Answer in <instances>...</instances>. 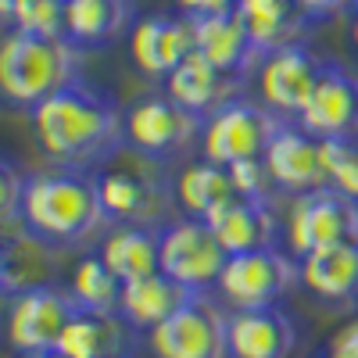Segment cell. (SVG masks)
<instances>
[{"label":"cell","mask_w":358,"mask_h":358,"mask_svg":"<svg viewBox=\"0 0 358 358\" xmlns=\"http://www.w3.org/2000/svg\"><path fill=\"white\" fill-rule=\"evenodd\" d=\"M79 312L69 287H36L8 297V344L11 351H47L57 348L65 326Z\"/></svg>","instance_id":"obj_11"},{"label":"cell","mask_w":358,"mask_h":358,"mask_svg":"<svg viewBox=\"0 0 358 358\" xmlns=\"http://www.w3.org/2000/svg\"><path fill=\"white\" fill-rule=\"evenodd\" d=\"M129 0H65V36L76 47H101L129 29Z\"/></svg>","instance_id":"obj_27"},{"label":"cell","mask_w":358,"mask_h":358,"mask_svg":"<svg viewBox=\"0 0 358 358\" xmlns=\"http://www.w3.org/2000/svg\"><path fill=\"white\" fill-rule=\"evenodd\" d=\"M297 283H301L297 258L287 248H262V251L229 255L215 283V294L226 305V312L268 308V305H280Z\"/></svg>","instance_id":"obj_4"},{"label":"cell","mask_w":358,"mask_h":358,"mask_svg":"<svg viewBox=\"0 0 358 358\" xmlns=\"http://www.w3.org/2000/svg\"><path fill=\"white\" fill-rule=\"evenodd\" d=\"M229 358H290L297 348V322L287 308H241L229 312Z\"/></svg>","instance_id":"obj_16"},{"label":"cell","mask_w":358,"mask_h":358,"mask_svg":"<svg viewBox=\"0 0 358 358\" xmlns=\"http://www.w3.org/2000/svg\"><path fill=\"white\" fill-rule=\"evenodd\" d=\"M204 118L165 97H143L126 111V147L147 155V158H169L183 147L201 140Z\"/></svg>","instance_id":"obj_12"},{"label":"cell","mask_w":358,"mask_h":358,"mask_svg":"<svg viewBox=\"0 0 358 358\" xmlns=\"http://www.w3.org/2000/svg\"><path fill=\"white\" fill-rule=\"evenodd\" d=\"M344 241H358V201L334 187L290 197L283 219V244L294 258H305L319 248Z\"/></svg>","instance_id":"obj_9"},{"label":"cell","mask_w":358,"mask_h":358,"mask_svg":"<svg viewBox=\"0 0 358 358\" xmlns=\"http://www.w3.org/2000/svg\"><path fill=\"white\" fill-rule=\"evenodd\" d=\"M236 15L248 25V33L258 47V54L280 50L297 43L308 15L297 0H236Z\"/></svg>","instance_id":"obj_24"},{"label":"cell","mask_w":358,"mask_h":358,"mask_svg":"<svg viewBox=\"0 0 358 358\" xmlns=\"http://www.w3.org/2000/svg\"><path fill=\"white\" fill-rule=\"evenodd\" d=\"M62 273V248L43 241V236L15 229L4 233V248H0V287L4 294H22L36 287H54Z\"/></svg>","instance_id":"obj_17"},{"label":"cell","mask_w":358,"mask_h":358,"mask_svg":"<svg viewBox=\"0 0 358 358\" xmlns=\"http://www.w3.org/2000/svg\"><path fill=\"white\" fill-rule=\"evenodd\" d=\"M25 4V0H0V15H4V22H11V15Z\"/></svg>","instance_id":"obj_37"},{"label":"cell","mask_w":358,"mask_h":358,"mask_svg":"<svg viewBox=\"0 0 358 358\" xmlns=\"http://www.w3.org/2000/svg\"><path fill=\"white\" fill-rule=\"evenodd\" d=\"M208 226L215 229V236H219V244L226 248V255L280 248V241H283V226L273 215L268 201L233 197L229 204L219 208V212L208 215Z\"/></svg>","instance_id":"obj_18"},{"label":"cell","mask_w":358,"mask_h":358,"mask_svg":"<svg viewBox=\"0 0 358 358\" xmlns=\"http://www.w3.org/2000/svg\"><path fill=\"white\" fill-rule=\"evenodd\" d=\"M172 194H176V204H179L183 215L208 219L212 212H219L222 204H229L236 197V187H233V176H229L226 165H215V162L201 158V162L187 165L176 176Z\"/></svg>","instance_id":"obj_26"},{"label":"cell","mask_w":358,"mask_h":358,"mask_svg":"<svg viewBox=\"0 0 358 358\" xmlns=\"http://www.w3.org/2000/svg\"><path fill=\"white\" fill-rule=\"evenodd\" d=\"M330 187L358 201V140H326Z\"/></svg>","instance_id":"obj_30"},{"label":"cell","mask_w":358,"mask_h":358,"mask_svg":"<svg viewBox=\"0 0 358 358\" xmlns=\"http://www.w3.org/2000/svg\"><path fill=\"white\" fill-rule=\"evenodd\" d=\"M297 126L319 140H358V76L326 65Z\"/></svg>","instance_id":"obj_15"},{"label":"cell","mask_w":358,"mask_h":358,"mask_svg":"<svg viewBox=\"0 0 358 358\" xmlns=\"http://www.w3.org/2000/svg\"><path fill=\"white\" fill-rule=\"evenodd\" d=\"M25 183H29V176H22V172H18L11 162L0 165V215H4V233L22 229Z\"/></svg>","instance_id":"obj_31"},{"label":"cell","mask_w":358,"mask_h":358,"mask_svg":"<svg viewBox=\"0 0 358 358\" xmlns=\"http://www.w3.org/2000/svg\"><path fill=\"white\" fill-rule=\"evenodd\" d=\"M79 62L83 47H76L69 36H33L8 29L0 43V94L11 108L33 111L79 79Z\"/></svg>","instance_id":"obj_3"},{"label":"cell","mask_w":358,"mask_h":358,"mask_svg":"<svg viewBox=\"0 0 358 358\" xmlns=\"http://www.w3.org/2000/svg\"><path fill=\"white\" fill-rule=\"evenodd\" d=\"M190 297V290H183L176 280H169L165 273H151L143 280H133L122 287V301H118V312L122 319L133 326V330H155L158 322H165L179 305Z\"/></svg>","instance_id":"obj_25"},{"label":"cell","mask_w":358,"mask_h":358,"mask_svg":"<svg viewBox=\"0 0 358 358\" xmlns=\"http://www.w3.org/2000/svg\"><path fill=\"white\" fill-rule=\"evenodd\" d=\"M8 29H22L33 36H65V0H25L11 15Z\"/></svg>","instance_id":"obj_29"},{"label":"cell","mask_w":358,"mask_h":358,"mask_svg":"<svg viewBox=\"0 0 358 358\" xmlns=\"http://www.w3.org/2000/svg\"><path fill=\"white\" fill-rule=\"evenodd\" d=\"M158 248H162V226H115L101 241L97 255L122 283H133L151 273H162Z\"/></svg>","instance_id":"obj_22"},{"label":"cell","mask_w":358,"mask_h":358,"mask_svg":"<svg viewBox=\"0 0 358 358\" xmlns=\"http://www.w3.org/2000/svg\"><path fill=\"white\" fill-rule=\"evenodd\" d=\"M158 158L140 155V165H111L97 176V194L104 215L115 226H165L169 204L176 201L172 187L155 172Z\"/></svg>","instance_id":"obj_5"},{"label":"cell","mask_w":358,"mask_h":358,"mask_svg":"<svg viewBox=\"0 0 358 358\" xmlns=\"http://www.w3.org/2000/svg\"><path fill=\"white\" fill-rule=\"evenodd\" d=\"M65 287L76 297L79 308H90V312H118V301H122V287L126 283L104 265L101 255H83L72 265Z\"/></svg>","instance_id":"obj_28"},{"label":"cell","mask_w":358,"mask_h":358,"mask_svg":"<svg viewBox=\"0 0 358 358\" xmlns=\"http://www.w3.org/2000/svg\"><path fill=\"white\" fill-rule=\"evenodd\" d=\"M133 326L122 319V312L79 308L57 341V351L65 358H122L133 351Z\"/></svg>","instance_id":"obj_20"},{"label":"cell","mask_w":358,"mask_h":358,"mask_svg":"<svg viewBox=\"0 0 358 358\" xmlns=\"http://www.w3.org/2000/svg\"><path fill=\"white\" fill-rule=\"evenodd\" d=\"M229 176H233L236 197H248V201H273L276 183H273V176H268V169H265L262 158L229 165Z\"/></svg>","instance_id":"obj_32"},{"label":"cell","mask_w":358,"mask_h":358,"mask_svg":"<svg viewBox=\"0 0 358 358\" xmlns=\"http://www.w3.org/2000/svg\"><path fill=\"white\" fill-rule=\"evenodd\" d=\"M351 301H355V305H358V290H355V297H351Z\"/></svg>","instance_id":"obj_39"},{"label":"cell","mask_w":358,"mask_h":358,"mask_svg":"<svg viewBox=\"0 0 358 358\" xmlns=\"http://www.w3.org/2000/svg\"><path fill=\"white\" fill-rule=\"evenodd\" d=\"M15 358H65L57 348H47V351H15Z\"/></svg>","instance_id":"obj_36"},{"label":"cell","mask_w":358,"mask_h":358,"mask_svg":"<svg viewBox=\"0 0 358 358\" xmlns=\"http://www.w3.org/2000/svg\"><path fill=\"white\" fill-rule=\"evenodd\" d=\"M176 8L187 18H212V15L236 11V0H176Z\"/></svg>","instance_id":"obj_33"},{"label":"cell","mask_w":358,"mask_h":358,"mask_svg":"<svg viewBox=\"0 0 358 358\" xmlns=\"http://www.w3.org/2000/svg\"><path fill=\"white\" fill-rule=\"evenodd\" d=\"M322 72H326V62H319V57L301 43L262 54V62H258L262 104L268 111H276L280 118H287V122H297L301 111L308 108Z\"/></svg>","instance_id":"obj_10"},{"label":"cell","mask_w":358,"mask_h":358,"mask_svg":"<svg viewBox=\"0 0 358 358\" xmlns=\"http://www.w3.org/2000/svg\"><path fill=\"white\" fill-rule=\"evenodd\" d=\"M122 358H133V355H122Z\"/></svg>","instance_id":"obj_40"},{"label":"cell","mask_w":358,"mask_h":358,"mask_svg":"<svg viewBox=\"0 0 358 358\" xmlns=\"http://www.w3.org/2000/svg\"><path fill=\"white\" fill-rule=\"evenodd\" d=\"M29 118L40 151L65 169H90L126 147V115H118L115 101L83 79L36 104Z\"/></svg>","instance_id":"obj_1"},{"label":"cell","mask_w":358,"mask_h":358,"mask_svg":"<svg viewBox=\"0 0 358 358\" xmlns=\"http://www.w3.org/2000/svg\"><path fill=\"white\" fill-rule=\"evenodd\" d=\"M236 90H241V76H229V72L215 69L212 62H204L201 54H190L187 62L165 79V94L201 118H208L222 104H229L236 97Z\"/></svg>","instance_id":"obj_21"},{"label":"cell","mask_w":358,"mask_h":358,"mask_svg":"<svg viewBox=\"0 0 358 358\" xmlns=\"http://www.w3.org/2000/svg\"><path fill=\"white\" fill-rule=\"evenodd\" d=\"M108 222L104 204L97 194V176L90 169H65L36 172L25 183L22 204V229L43 236L57 248H72L90 241Z\"/></svg>","instance_id":"obj_2"},{"label":"cell","mask_w":358,"mask_h":358,"mask_svg":"<svg viewBox=\"0 0 358 358\" xmlns=\"http://www.w3.org/2000/svg\"><path fill=\"white\" fill-rule=\"evenodd\" d=\"M162 273L190 294H212L229 262L208 219L179 215L162 226Z\"/></svg>","instance_id":"obj_8"},{"label":"cell","mask_w":358,"mask_h":358,"mask_svg":"<svg viewBox=\"0 0 358 358\" xmlns=\"http://www.w3.org/2000/svg\"><path fill=\"white\" fill-rule=\"evenodd\" d=\"M301 287H308L322 301H348L358 290V241L319 248L305 258H297Z\"/></svg>","instance_id":"obj_23"},{"label":"cell","mask_w":358,"mask_h":358,"mask_svg":"<svg viewBox=\"0 0 358 358\" xmlns=\"http://www.w3.org/2000/svg\"><path fill=\"white\" fill-rule=\"evenodd\" d=\"M229 312L212 294H190L165 322L147 330L155 358H229Z\"/></svg>","instance_id":"obj_7"},{"label":"cell","mask_w":358,"mask_h":358,"mask_svg":"<svg viewBox=\"0 0 358 358\" xmlns=\"http://www.w3.org/2000/svg\"><path fill=\"white\" fill-rule=\"evenodd\" d=\"M194 54V22L187 15H147L129 29V57L143 76L169 79Z\"/></svg>","instance_id":"obj_14"},{"label":"cell","mask_w":358,"mask_h":358,"mask_svg":"<svg viewBox=\"0 0 358 358\" xmlns=\"http://www.w3.org/2000/svg\"><path fill=\"white\" fill-rule=\"evenodd\" d=\"M330 348H337V351H348L351 358H358V319L344 326V330L334 337V344H330Z\"/></svg>","instance_id":"obj_34"},{"label":"cell","mask_w":358,"mask_h":358,"mask_svg":"<svg viewBox=\"0 0 358 358\" xmlns=\"http://www.w3.org/2000/svg\"><path fill=\"white\" fill-rule=\"evenodd\" d=\"M287 118L276 111H268L265 104L233 97L219 111H212L201 126V158L215 162V165H236V162H251L262 158L265 147L273 143L280 126Z\"/></svg>","instance_id":"obj_6"},{"label":"cell","mask_w":358,"mask_h":358,"mask_svg":"<svg viewBox=\"0 0 358 358\" xmlns=\"http://www.w3.org/2000/svg\"><path fill=\"white\" fill-rule=\"evenodd\" d=\"M268 176H273L276 190L294 194H308L330 187V165H326V140L312 136L305 126L283 122L273 143L262 155Z\"/></svg>","instance_id":"obj_13"},{"label":"cell","mask_w":358,"mask_h":358,"mask_svg":"<svg viewBox=\"0 0 358 358\" xmlns=\"http://www.w3.org/2000/svg\"><path fill=\"white\" fill-rule=\"evenodd\" d=\"M190 22H194V54H201L204 62H212L215 69L241 79L251 69H258L262 54L236 11L212 15V18H190Z\"/></svg>","instance_id":"obj_19"},{"label":"cell","mask_w":358,"mask_h":358,"mask_svg":"<svg viewBox=\"0 0 358 358\" xmlns=\"http://www.w3.org/2000/svg\"><path fill=\"white\" fill-rule=\"evenodd\" d=\"M351 36H355V43H358V4H355V18H351Z\"/></svg>","instance_id":"obj_38"},{"label":"cell","mask_w":358,"mask_h":358,"mask_svg":"<svg viewBox=\"0 0 358 358\" xmlns=\"http://www.w3.org/2000/svg\"><path fill=\"white\" fill-rule=\"evenodd\" d=\"M297 4H301V11H305L308 18H319V15H330V11L351 4V0H297Z\"/></svg>","instance_id":"obj_35"}]
</instances>
